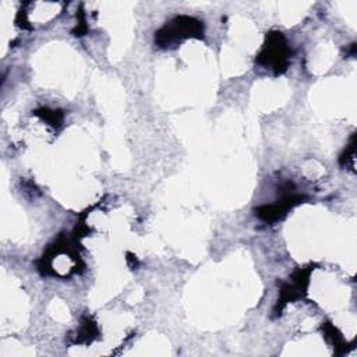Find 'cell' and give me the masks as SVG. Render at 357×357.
Listing matches in <instances>:
<instances>
[{
    "mask_svg": "<svg viewBox=\"0 0 357 357\" xmlns=\"http://www.w3.org/2000/svg\"><path fill=\"white\" fill-rule=\"evenodd\" d=\"M271 40L273 42V45H266L265 52L261 54V57L266 59V63H272L273 67L279 71L280 67H284L286 64V57H287V52H286V43L282 38L280 33H275L269 36Z\"/></svg>",
    "mask_w": 357,
    "mask_h": 357,
    "instance_id": "7a4b0ae2",
    "label": "cell"
},
{
    "mask_svg": "<svg viewBox=\"0 0 357 357\" xmlns=\"http://www.w3.org/2000/svg\"><path fill=\"white\" fill-rule=\"evenodd\" d=\"M202 26L198 21L188 17H178L172 21L170 25H166L162 31L158 32V42L160 46H167L172 40H177L180 38L190 36L191 32H199Z\"/></svg>",
    "mask_w": 357,
    "mask_h": 357,
    "instance_id": "6da1fadb",
    "label": "cell"
}]
</instances>
